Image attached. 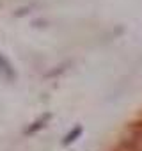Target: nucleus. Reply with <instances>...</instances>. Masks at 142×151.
Returning a JSON list of instances; mask_svg holds the SVG:
<instances>
[{"label":"nucleus","instance_id":"f257e3e1","mask_svg":"<svg viewBox=\"0 0 142 151\" xmlns=\"http://www.w3.org/2000/svg\"><path fill=\"white\" fill-rule=\"evenodd\" d=\"M80 133H82V126H77V128L73 130V133H69V135H67V137L64 139V146H67L69 142H73V140H75V139H77V137H78Z\"/></svg>","mask_w":142,"mask_h":151}]
</instances>
